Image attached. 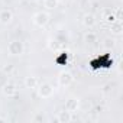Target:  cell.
<instances>
[{
	"label": "cell",
	"instance_id": "cell-1",
	"mask_svg": "<svg viewBox=\"0 0 123 123\" xmlns=\"http://www.w3.org/2000/svg\"><path fill=\"white\" fill-rule=\"evenodd\" d=\"M25 51V46H23V42L19 41V39H13L9 42L7 45V52L13 56H18V55H22Z\"/></svg>",
	"mask_w": 123,
	"mask_h": 123
},
{
	"label": "cell",
	"instance_id": "cell-2",
	"mask_svg": "<svg viewBox=\"0 0 123 123\" xmlns=\"http://www.w3.org/2000/svg\"><path fill=\"white\" fill-rule=\"evenodd\" d=\"M33 23L36 25V26H39V28H43V26H46L48 25V22H49V15L46 13V12H38V13H35L33 15Z\"/></svg>",
	"mask_w": 123,
	"mask_h": 123
},
{
	"label": "cell",
	"instance_id": "cell-3",
	"mask_svg": "<svg viewBox=\"0 0 123 123\" xmlns=\"http://www.w3.org/2000/svg\"><path fill=\"white\" fill-rule=\"evenodd\" d=\"M38 94L41 98H49L54 94V87L49 83H42L41 86H38Z\"/></svg>",
	"mask_w": 123,
	"mask_h": 123
},
{
	"label": "cell",
	"instance_id": "cell-4",
	"mask_svg": "<svg viewBox=\"0 0 123 123\" xmlns=\"http://www.w3.org/2000/svg\"><path fill=\"white\" fill-rule=\"evenodd\" d=\"M73 81H74V77H73V74H71L70 71H61V73H59V75H58V83L62 86V87L70 86Z\"/></svg>",
	"mask_w": 123,
	"mask_h": 123
},
{
	"label": "cell",
	"instance_id": "cell-5",
	"mask_svg": "<svg viewBox=\"0 0 123 123\" xmlns=\"http://www.w3.org/2000/svg\"><path fill=\"white\" fill-rule=\"evenodd\" d=\"M13 19V13L12 10L9 9H3V10H0V23L2 25H9Z\"/></svg>",
	"mask_w": 123,
	"mask_h": 123
},
{
	"label": "cell",
	"instance_id": "cell-6",
	"mask_svg": "<svg viewBox=\"0 0 123 123\" xmlns=\"http://www.w3.org/2000/svg\"><path fill=\"white\" fill-rule=\"evenodd\" d=\"M56 120H58L59 123H70V122L73 120V114H71V111H68V110H62V111H58Z\"/></svg>",
	"mask_w": 123,
	"mask_h": 123
},
{
	"label": "cell",
	"instance_id": "cell-7",
	"mask_svg": "<svg viewBox=\"0 0 123 123\" xmlns=\"http://www.w3.org/2000/svg\"><path fill=\"white\" fill-rule=\"evenodd\" d=\"M78 106H80V101H78V98H75V97H71V98H68L67 100V103H65V110H68V111H77L78 110Z\"/></svg>",
	"mask_w": 123,
	"mask_h": 123
},
{
	"label": "cell",
	"instance_id": "cell-8",
	"mask_svg": "<svg viewBox=\"0 0 123 123\" xmlns=\"http://www.w3.org/2000/svg\"><path fill=\"white\" fill-rule=\"evenodd\" d=\"M3 94L6 96V97H13V96H16V87H15V84H12V83H7V84H5L3 86Z\"/></svg>",
	"mask_w": 123,
	"mask_h": 123
},
{
	"label": "cell",
	"instance_id": "cell-9",
	"mask_svg": "<svg viewBox=\"0 0 123 123\" xmlns=\"http://www.w3.org/2000/svg\"><path fill=\"white\" fill-rule=\"evenodd\" d=\"M123 31V25L120 20H114L113 23H110V32L114 33V35H120Z\"/></svg>",
	"mask_w": 123,
	"mask_h": 123
},
{
	"label": "cell",
	"instance_id": "cell-10",
	"mask_svg": "<svg viewBox=\"0 0 123 123\" xmlns=\"http://www.w3.org/2000/svg\"><path fill=\"white\" fill-rule=\"evenodd\" d=\"M25 86H26V88H31V90L36 88V87H38V78L33 77V75L26 77V78H25Z\"/></svg>",
	"mask_w": 123,
	"mask_h": 123
},
{
	"label": "cell",
	"instance_id": "cell-11",
	"mask_svg": "<svg viewBox=\"0 0 123 123\" xmlns=\"http://www.w3.org/2000/svg\"><path fill=\"white\" fill-rule=\"evenodd\" d=\"M83 23H84L87 28H93V26L96 25V18H94V15H91V13L84 15V18H83Z\"/></svg>",
	"mask_w": 123,
	"mask_h": 123
},
{
	"label": "cell",
	"instance_id": "cell-12",
	"mask_svg": "<svg viewBox=\"0 0 123 123\" xmlns=\"http://www.w3.org/2000/svg\"><path fill=\"white\" fill-rule=\"evenodd\" d=\"M58 3L59 0H43V6L48 9V10H54L58 7Z\"/></svg>",
	"mask_w": 123,
	"mask_h": 123
},
{
	"label": "cell",
	"instance_id": "cell-13",
	"mask_svg": "<svg viewBox=\"0 0 123 123\" xmlns=\"http://www.w3.org/2000/svg\"><path fill=\"white\" fill-rule=\"evenodd\" d=\"M84 41H86L87 43H94V42H97V35H96L94 32H88V33H86Z\"/></svg>",
	"mask_w": 123,
	"mask_h": 123
},
{
	"label": "cell",
	"instance_id": "cell-14",
	"mask_svg": "<svg viewBox=\"0 0 123 123\" xmlns=\"http://www.w3.org/2000/svg\"><path fill=\"white\" fill-rule=\"evenodd\" d=\"M59 43H61V42H58V41H49V45H48V46H49L52 51H56V49L59 48Z\"/></svg>",
	"mask_w": 123,
	"mask_h": 123
},
{
	"label": "cell",
	"instance_id": "cell-15",
	"mask_svg": "<svg viewBox=\"0 0 123 123\" xmlns=\"http://www.w3.org/2000/svg\"><path fill=\"white\" fill-rule=\"evenodd\" d=\"M33 122H35V123H38V122H45V116H43L42 113H36L35 117H33Z\"/></svg>",
	"mask_w": 123,
	"mask_h": 123
},
{
	"label": "cell",
	"instance_id": "cell-16",
	"mask_svg": "<svg viewBox=\"0 0 123 123\" xmlns=\"http://www.w3.org/2000/svg\"><path fill=\"white\" fill-rule=\"evenodd\" d=\"M106 20H107L109 23H113V22H114V20H117V19H116V16H114V15L111 13V15H109V16L106 18Z\"/></svg>",
	"mask_w": 123,
	"mask_h": 123
},
{
	"label": "cell",
	"instance_id": "cell-17",
	"mask_svg": "<svg viewBox=\"0 0 123 123\" xmlns=\"http://www.w3.org/2000/svg\"><path fill=\"white\" fill-rule=\"evenodd\" d=\"M104 42H106L104 45H106L107 48H113V45H114V41H113V39H106Z\"/></svg>",
	"mask_w": 123,
	"mask_h": 123
},
{
	"label": "cell",
	"instance_id": "cell-18",
	"mask_svg": "<svg viewBox=\"0 0 123 123\" xmlns=\"http://www.w3.org/2000/svg\"><path fill=\"white\" fill-rule=\"evenodd\" d=\"M114 16H116L117 20H122V7H119V9L116 10V15H114Z\"/></svg>",
	"mask_w": 123,
	"mask_h": 123
},
{
	"label": "cell",
	"instance_id": "cell-19",
	"mask_svg": "<svg viewBox=\"0 0 123 123\" xmlns=\"http://www.w3.org/2000/svg\"><path fill=\"white\" fill-rule=\"evenodd\" d=\"M100 111H103V107H98V106H97V107L93 109V113H100Z\"/></svg>",
	"mask_w": 123,
	"mask_h": 123
},
{
	"label": "cell",
	"instance_id": "cell-20",
	"mask_svg": "<svg viewBox=\"0 0 123 123\" xmlns=\"http://www.w3.org/2000/svg\"><path fill=\"white\" fill-rule=\"evenodd\" d=\"M113 84H107V86H104V93H107V91H110V87H111Z\"/></svg>",
	"mask_w": 123,
	"mask_h": 123
},
{
	"label": "cell",
	"instance_id": "cell-21",
	"mask_svg": "<svg viewBox=\"0 0 123 123\" xmlns=\"http://www.w3.org/2000/svg\"><path fill=\"white\" fill-rule=\"evenodd\" d=\"M12 70H13V67H12V65H9V67H6V68H5V71H6V73H10Z\"/></svg>",
	"mask_w": 123,
	"mask_h": 123
}]
</instances>
